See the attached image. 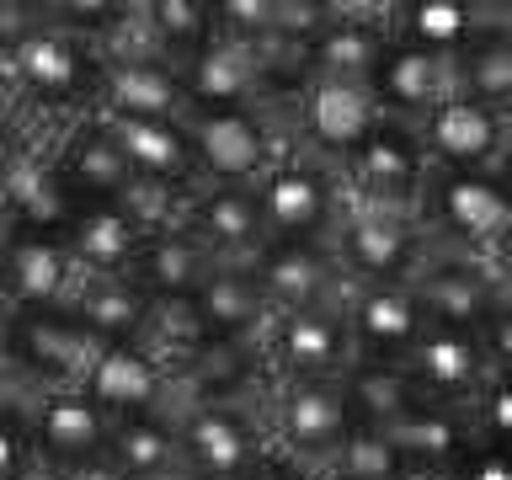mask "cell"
Segmentation results:
<instances>
[{"mask_svg":"<svg viewBox=\"0 0 512 480\" xmlns=\"http://www.w3.org/2000/svg\"><path fill=\"white\" fill-rule=\"evenodd\" d=\"M192 315H198L208 347L251 342L256 331L267 336L272 326V304L262 299V283H256L251 262H219L198 283V294H192Z\"/></svg>","mask_w":512,"mask_h":480,"instance_id":"18","label":"cell"},{"mask_svg":"<svg viewBox=\"0 0 512 480\" xmlns=\"http://www.w3.org/2000/svg\"><path fill=\"white\" fill-rule=\"evenodd\" d=\"M64 240H70V256L91 278H134L139 251L150 235H144V224L123 203H80Z\"/></svg>","mask_w":512,"mask_h":480,"instance_id":"27","label":"cell"},{"mask_svg":"<svg viewBox=\"0 0 512 480\" xmlns=\"http://www.w3.org/2000/svg\"><path fill=\"white\" fill-rule=\"evenodd\" d=\"M176 438H182V464L198 470L203 480H246L256 470V459L267 454L246 416L230 400H214V395L198 400L176 422Z\"/></svg>","mask_w":512,"mask_h":480,"instance_id":"13","label":"cell"},{"mask_svg":"<svg viewBox=\"0 0 512 480\" xmlns=\"http://www.w3.org/2000/svg\"><path fill=\"white\" fill-rule=\"evenodd\" d=\"M358 427L347 379H288L278 390V448H288L304 464H320L342 448V438Z\"/></svg>","mask_w":512,"mask_h":480,"instance_id":"8","label":"cell"},{"mask_svg":"<svg viewBox=\"0 0 512 480\" xmlns=\"http://www.w3.org/2000/svg\"><path fill=\"white\" fill-rule=\"evenodd\" d=\"M160 480H203L198 470H187V464H182V470H171V475H160Z\"/></svg>","mask_w":512,"mask_h":480,"instance_id":"49","label":"cell"},{"mask_svg":"<svg viewBox=\"0 0 512 480\" xmlns=\"http://www.w3.org/2000/svg\"><path fill=\"white\" fill-rule=\"evenodd\" d=\"M70 272H75L70 240L27 230H11L0 240V299L16 304L22 315L59 310V299L70 294Z\"/></svg>","mask_w":512,"mask_h":480,"instance_id":"17","label":"cell"},{"mask_svg":"<svg viewBox=\"0 0 512 480\" xmlns=\"http://www.w3.org/2000/svg\"><path fill=\"white\" fill-rule=\"evenodd\" d=\"M395 443L411 454L422 480H448L459 470V459L475 448V422L464 406H438V400H416V406L390 422Z\"/></svg>","mask_w":512,"mask_h":480,"instance_id":"28","label":"cell"},{"mask_svg":"<svg viewBox=\"0 0 512 480\" xmlns=\"http://www.w3.org/2000/svg\"><path fill=\"white\" fill-rule=\"evenodd\" d=\"M347 395H352V411H358V422H374V427H390L400 422L416 400V384L400 363H352L347 368Z\"/></svg>","mask_w":512,"mask_h":480,"instance_id":"37","label":"cell"},{"mask_svg":"<svg viewBox=\"0 0 512 480\" xmlns=\"http://www.w3.org/2000/svg\"><path fill=\"white\" fill-rule=\"evenodd\" d=\"M368 91H374V102L384 107V118L395 123H422L438 102L454 96V64L448 59H432L422 48L400 43L390 32V48L379 54L374 75H368Z\"/></svg>","mask_w":512,"mask_h":480,"instance_id":"19","label":"cell"},{"mask_svg":"<svg viewBox=\"0 0 512 480\" xmlns=\"http://www.w3.org/2000/svg\"><path fill=\"white\" fill-rule=\"evenodd\" d=\"M480 27H486V11L475 0H406V6H390L395 38L422 48L432 59H448V64L475 43Z\"/></svg>","mask_w":512,"mask_h":480,"instance_id":"32","label":"cell"},{"mask_svg":"<svg viewBox=\"0 0 512 480\" xmlns=\"http://www.w3.org/2000/svg\"><path fill=\"white\" fill-rule=\"evenodd\" d=\"M267 358L288 379H342L352 368V331L342 304H315V310L272 315Z\"/></svg>","mask_w":512,"mask_h":480,"instance_id":"9","label":"cell"},{"mask_svg":"<svg viewBox=\"0 0 512 480\" xmlns=\"http://www.w3.org/2000/svg\"><path fill=\"white\" fill-rule=\"evenodd\" d=\"M96 102L112 118H187V86L182 64L150 59V64H102L96 75Z\"/></svg>","mask_w":512,"mask_h":480,"instance_id":"26","label":"cell"},{"mask_svg":"<svg viewBox=\"0 0 512 480\" xmlns=\"http://www.w3.org/2000/svg\"><path fill=\"white\" fill-rule=\"evenodd\" d=\"M150 315H155V299L134 278H91L86 294L75 299V320L102 347L107 342H144Z\"/></svg>","mask_w":512,"mask_h":480,"instance_id":"33","label":"cell"},{"mask_svg":"<svg viewBox=\"0 0 512 480\" xmlns=\"http://www.w3.org/2000/svg\"><path fill=\"white\" fill-rule=\"evenodd\" d=\"M470 422H475V443L507 448L512 454V374H496L480 384V395L470 400Z\"/></svg>","mask_w":512,"mask_h":480,"instance_id":"39","label":"cell"},{"mask_svg":"<svg viewBox=\"0 0 512 480\" xmlns=\"http://www.w3.org/2000/svg\"><path fill=\"white\" fill-rule=\"evenodd\" d=\"M352 331V363H406L427 331V304L416 283H358L342 299Z\"/></svg>","mask_w":512,"mask_h":480,"instance_id":"7","label":"cell"},{"mask_svg":"<svg viewBox=\"0 0 512 480\" xmlns=\"http://www.w3.org/2000/svg\"><path fill=\"white\" fill-rule=\"evenodd\" d=\"M96 406H102L112 422L123 416H144V411H160L166 400V368L150 352V342H107L96 352L86 384H80Z\"/></svg>","mask_w":512,"mask_h":480,"instance_id":"21","label":"cell"},{"mask_svg":"<svg viewBox=\"0 0 512 480\" xmlns=\"http://www.w3.org/2000/svg\"><path fill=\"white\" fill-rule=\"evenodd\" d=\"M16 160H22V155H16V139H11V128L0 123V182L16 171Z\"/></svg>","mask_w":512,"mask_h":480,"instance_id":"46","label":"cell"},{"mask_svg":"<svg viewBox=\"0 0 512 480\" xmlns=\"http://www.w3.org/2000/svg\"><path fill=\"white\" fill-rule=\"evenodd\" d=\"M182 86L192 112H230V107H262L267 102V75L251 43L214 32L198 54L182 64Z\"/></svg>","mask_w":512,"mask_h":480,"instance_id":"15","label":"cell"},{"mask_svg":"<svg viewBox=\"0 0 512 480\" xmlns=\"http://www.w3.org/2000/svg\"><path fill=\"white\" fill-rule=\"evenodd\" d=\"M102 118L134 176H150L166 187H198V155H192L187 118H112V112H102Z\"/></svg>","mask_w":512,"mask_h":480,"instance_id":"25","label":"cell"},{"mask_svg":"<svg viewBox=\"0 0 512 480\" xmlns=\"http://www.w3.org/2000/svg\"><path fill=\"white\" fill-rule=\"evenodd\" d=\"M192 155H198V182L214 187H256L283 150H272V128L262 107L230 112H187Z\"/></svg>","mask_w":512,"mask_h":480,"instance_id":"5","label":"cell"},{"mask_svg":"<svg viewBox=\"0 0 512 480\" xmlns=\"http://www.w3.org/2000/svg\"><path fill=\"white\" fill-rule=\"evenodd\" d=\"M299 107V134L310 150H320L326 160L342 166L347 155H358V144L384 123V107L374 102L368 80H326L315 75L310 86L294 96Z\"/></svg>","mask_w":512,"mask_h":480,"instance_id":"10","label":"cell"},{"mask_svg":"<svg viewBox=\"0 0 512 480\" xmlns=\"http://www.w3.org/2000/svg\"><path fill=\"white\" fill-rule=\"evenodd\" d=\"M390 48V11H352V6H326L320 27L304 38V64L310 80H368L379 54Z\"/></svg>","mask_w":512,"mask_h":480,"instance_id":"16","label":"cell"},{"mask_svg":"<svg viewBox=\"0 0 512 480\" xmlns=\"http://www.w3.org/2000/svg\"><path fill=\"white\" fill-rule=\"evenodd\" d=\"M246 480H326V470H320V464L294 459L288 448H267V454L256 459V470H251Z\"/></svg>","mask_w":512,"mask_h":480,"instance_id":"44","label":"cell"},{"mask_svg":"<svg viewBox=\"0 0 512 480\" xmlns=\"http://www.w3.org/2000/svg\"><path fill=\"white\" fill-rule=\"evenodd\" d=\"M416 294L427 304V320L438 326H459V331H480L486 315L502 304L507 288L496 283V272L486 256H464V251H438L427 256V267L416 272Z\"/></svg>","mask_w":512,"mask_h":480,"instance_id":"14","label":"cell"},{"mask_svg":"<svg viewBox=\"0 0 512 480\" xmlns=\"http://www.w3.org/2000/svg\"><path fill=\"white\" fill-rule=\"evenodd\" d=\"M267 240H331L347 203L336 198V176L310 155H278L256 182Z\"/></svg>","mask_w":512,"mask_h":480,"instance_id":"4","label":"cell"},{"mask_svg":"<svg viewBox=\"0 0 512 480\" xmlns=\"http://www.w3.org/2000/svg\"><path fill=\"white\" fill-rule=\"evenodd\" d=\"M54 171L64 176V187H70L80 203H118L128 192V182H134V171H128V160H123L102 112L86 118L70 139H64V155L54 160Z\"/></svg>","mask_w":512,"mask_h":480,"instance_id":"29","label":"cell"},{"mask_svg":"<svg viewBox=\"0 0 512 480\" xmlns=\"http://www.w3.org/2000/svg\"><path fill=\"white\" fill-rule=\"evenodd\" d=\"M102 342L80 326L75 310L59 315V310H38V315H16V358H22L32 374L54 379L59 390H80L96 363Z\"/></svg>","mask_w":512,"mask_h":480,"instance_id":"22","label":"cell"},{"mask_svg":"<svg viewBox=\"0 0 512 480\" xmlns=\"http://www.w3.org/2000/svg\"><path fill=\"white\" fill-rule=\"evenodd\" d=\"M496 176H502V187H507V198H512V144H507V155L496 160Z\"/></svg>","mask_w":512,"mask_h":480,"instance_id":"48","label":"cell"},{"mask_svg":"<svg viewBox=\"0 0 512 480\" xmlns=\"http://www.w3.org/2000/svg\"><path fill=\"white\" fill-rule=\"evenodd\" d=\"M251 272L262 283V299L272 304V315L288 310H315V304H336V262L331 240H267L251 256Z\"/></svg>","mask_w":512,"mask_h":480,"instance_id":"12","label":"cell"},{"mask_svg":"<svg viewBox=\"0 0 512 480\" xmlns=\"http://www.w3.org/2000/svg\"><path fill=\"white\" fill-rule=\"evenodd\" d=\"M22 480H64V475H59V464H48V459H32L27 470H22Z\"/></svg>","mask_w":512,"mask_h":480,"instance_id":"47","label":"cell"},{"mask_svg":"<svg viewBox=\"0 0 512 480\" xmlns=\"http://www.w3.org/2000/svg\"><path fill=\"white\" fill-rule=\"evenodd\" d=\"M427 176H432V160H427V144L416 134V123H395V118H384L358 144V155L342 160V182L352 187L347 203L395 208V214H416L422 208Z\"/></svg>","mask_w":512,"mask_h":480,"instance_id":"3","label":"cell"},{"mask_svg":"<svg viewBox=\"0 0 512 480\" xmlns=\"http://www.w3.org/2000/svg\"><path fill=\"white\" fill-rule=\"evenodd\" d=\"M283 22V0H214V27L224 38L256 43Z\"/></svg>","mask_w":512,"mask_h":480,"instance_id":"40","label":"cell"},{"mask_svg":"<svg viewBox=\"0 0 512 480\" xmlns=\"http://www.w3.org/2000/svg\"><path fill=\"white\" fill-rule=\"evenodd\" d=\"M187 230L203 240L219 262H251L267 246V224L256 208V187H214L203 182L187 203Z\"/></svg>","mask_w":512,"mask_h":480,"instance_id":"23","label":"cell"},{"mask_svg":"<svg viewBox=\"0 0 512 480\" xmlns=\"http://www.w3.org/2000/svg\"><path fill=\"white\" fill-rule=\"evenodd\" d=\"M112 443V416L86 390H54L32 416V448L48 464H91Z\"/></svg>","mask_w":512,"mask_h":480,"instance_id":"24","label":"cell"},{"mask_svg":"<svg viewBox=\"0 0 512 480\" xmlns=\"http://www.w3.org/2000/svg\"><path fill=\"white\" fill-rule=\"evenodd\" d=\"M480 347H486V358L496 374H512V294H502V304L486 315V326H480Z\"/></svg>","mask_w":512,"mask_h":480,"instance_id":"41","label":"cell"},{"mask_svg":"<svg viewBox=\"0 0 512 480\" xmlns=\"http://www.w3.org/2000/svg\"><path fill=\"white\" fill-rule=\"evenodd\" d=\"M331 251L352 283H411L432 256L422 214H395V208L368 203H347Z\"/></svg>","mask_w":512,"mask_h":480,"instance_id":"2","label":"cell"},{"mask_svg":"<svg viewBox=\"0 0 512 480\" xmlns=\"http://www.w3.org/2000/svg\"><path fill=\"white\" fill-rule=\"evenodd\" d=\"M400 368L411 374V384H416L422 400L464 406V411H470V400L480 395V384L491 379V358H486V347H480V331L438 326V320H427L422 342L406 352Z\"/></svg>","mask_w":512,"mask_h":480,"instance_id":"11","label":"cell"},{"mask_svg":"<svg viewBox=\"0 0 512 480\" xmlns=\"http://www.w3.org/2000/svg\"><path fill=\"white\" fill-rule=\"evenodd\" d=\"M491 272H496V283H502L507 294H512V235H507L502 246L491 251Z\"/></svg>","mask_w":512,"mask_h":480,"instance_id":"45","label":"cell"},{"mask_svg":"<svg viewBox=\"0 0 512 480\" xmlns=\"http://www.w3.org/2000/svg\"><path fill=\"white\" fill-rule=\"evenodd\" d=\"M214 267H219V256L208 251L203 240L187 230V224H176V230H160V235L144 240L139 267H134V283H139L155 304H171V299H192V294H198V283H203Z\"/></svg>","mask_w":512,"mask_h":480,"instance_id":"30","label":"cell"},{"mask_svg":"<svg viewBox=\"0 0 512 480\" xmlns=\"http://www.w3.org/2000/svg\"><path fill=\"white\" fill-rule=\"evenodd\" d=\"M427 144L432 171H496V160L512 144V112H496L475 96L454 91L416 123Z\"/></svg>","mask_w":512,"mask_h":480,"instance_id":"6","label":"cell"},{"mask_svg":"<svg viewBox=\"0 0 512 480\" xmlns=\"http://www.w3.org/2000/svg\"><path fill=\"white\" fill-rule=\"evenodd\" d=\"M11 59H16V80H22V91H32L38 102H80V96H96V75H102V64H96V54H86L70 32H59V27H38V32H27L22 43L11 48Z\"/></svg>","mask_w":512,"mask_h":480,"instance_id":"20","label":"cell"},{"mask_svg":"<svg viewBox=\"0 0 512 480\" xmlns=\"http://www.w3.org/2000/svg\"><path fill=\"white\" fill-rule=\"evenodd\" d=\"M32 454V432L16 422V416H0V480H22Z\"/></svg>","mask_w":512,"mask_h":480,"instance_id":"43","label":"cell"},{"mask_svg":"<svg viewBox=\"0 0 512 480\" xmlns=\"http://www.w3.org/2000/svg\"><path fill=\"white\" fill-rule=\"evenodd\" d=\"M0 198H6L11 230H27V235L64 240L80 214V198L64 187V176L54 166H38V160H16V171L0 182Z\"/></svg>","mask_w":512,"mask_h":480,"instance_id":"31","label":"cell"},{"mask_svg":"<svg viewBox=\"0 0 512 480\" xmlns=\"http://www.w3.org/2000/svg\"><path fill=\"white\" fill-rule=\"evenodd\" d=\"M150 22H155V38H160L171 64H187L219 32L214 0H150Z\"/></svg>","mask_w":512,"mask_h":480,"instance_id":"38","label":"cell"},{"mask_svg":"<svg viewBox=\"0 0 512 480\" xmlns=\"http://www.w3.org/2000/svg\"><path fill=\"white\" fill-rule=\"evenodd\" d=\"M454 91L475 96L496 112H512V16H486L475 43L454 59Z\"/></svg>","mask_w":512,"mask_h":480,"instance_id":"34","label":"cell"},{"mask_svg":"<svg viewBox=\"0 0 512 480\" xmlns=\"http://www.w3.org/2000/svg\"><path fill=\"white\" fill-rule=\"evenodd\" d=\"M448 480H512V454L507 448H491V443H475Z\"/></svg>","mask_w":512,"mask_h":480,"instance_id":"42","label":"cell"},{"mask_svg":"<svg viewBox=\"0 0 512 480\" xmlns=\"http://www.w3.org/2000/svg\"><path fill=\"white\" fill-rule=\"evenodd\" d=\"M326 480H422L411 454L395 443L390 427L358 422L342 438V448L326 459Z\"/></svg>","mask_w":512,"mask_h":480,"instance_id":"36","label":"cell"},{"mask_svg":"<svg viewBox=\"0 0 512 480\" xmlns=\"http://www.w3.org/2000/svg\"><path fill=\"white\" fill-rule=\"evenodd\" d=\"M107 454H112V464H118L123 480H160V475L182 470V438H176V427L160 411L112 422Z\"/></svg>","mask_w":512,"mask_h":480,"instance_id":"35","label":"cell"},{"mask_svg":"<svg viewBox=\"0 0 512 480\" xmlns=\"http://www.w3.org/2000/svg\"><path fill=\"white\" fill-rule=\"evenodd\" d=\"M427 235H443L464 256H486L512 235V198L496 171H432L422 192Z\"/></svg>","mask_w":512,"mask_h":480,"instance_id":"1","label":"cell"}]
</instances>
